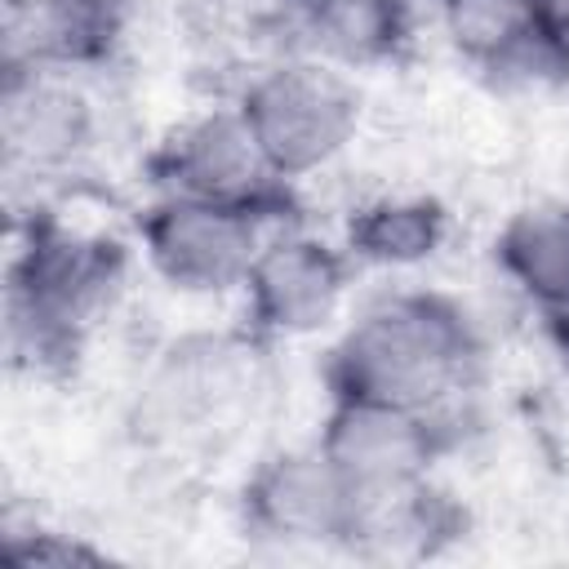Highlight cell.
Listing matches in <instances>:
<instances>
[{"mask_svg":"<svg viewBox=\"0 0 569 569\" xmlns=\"http://www.w3.org/2000/svg\"><path fill=\"white\" fill-rule=\"evenodd\" d=\"M80 71L18 67L4 62L0 89V138L9 173H67L98 142V107L76 80Z\"/></svg>","mask_w":569,"mask_h":569,"instance_id":"11","label":"cell"},{"mask_svg":"<svg viewBox=\"0 0 569 569\" xmlns=\"http://www.w3.org/2000/svg\"><path fill=\"white\" fill-rule=\"evenodd\" d=\"M120 280L116 244L67 227L58 213L36 209L18 227L4 289V342L13 365L31 373L62 369L80 356L84 329Z\"/></svg>","mask_w":569,"mask_h":569,"instance_id":"2","label":"cell"},{"mask_svg":"<svg viewBox=\"0 0 569 569\" xmlns=\"http://www.w3.org/2000/svg\"><path fill=\"white\" fill-rule=\"evenodd\" d=\"M445 40L511 84L569 76V0H427Z\"/></svg>","mask_w":569,"mask_h":569,"instance_id":"8","label":"cell"},{"mask_svg":"<svg viewBox=\"0 0 569 569\" xmlns=\"http://www.w3.org/2000/svg\"><path fill=\"white\" fill-rule=\"evenodd\" d=\"M151 173L156 191H182L289 218V182L271 169L262 142L253 138L236 102L182 120L151 151Z\"/></svg>","mask_w":569,"mask_h":569,"instance_id":"7","label":"cell"},{"mask_svg":"<svg viewBox=\"0 0 569 569\" xmlns=\"http://www.w3.org/2000/svg\"><path fill=\"white\" fill-rule=\"evenodd\" d=\"M4 556L18 560V565H76V560H98L93 547H80V542H67L62 533H49V529H9L4 533Z\"/></svg>","mask_w":569,"mask_h":569,"instance_id":"16","label":"cell"},{"mask_svg":"<svg viewBox=\"0 0 569 569\" xmlns=\"http://www.w3.org/2000/svg\"><path fill=\"white\" fill-rule=\"evenodd\" d=\"M276 9L298 36L302 53L351 71L405 49L413 36L418 0H276Z\"/></svg>","mask_w":569,"mask_h":569,"instance_id":"13","label":"cell"},{"mask_svg":"<svg viewBox=\"0 0 569 569\" xmlns=\"http://www.w3.org/2000/svg\"><path fill=\"white\" fill-rule=\"evenodd\" d=\"M289 218L258 213L249 204L156 191L138 218V244L147 267L178 293H231L244 284L271 227Z\"/></svg>","mask_w":569,"mask_h":569,"instance_id":"4","label":"cell"},{"mask_svg":"<svg viewBox=\"0 0 569 569\" xmlns=\"http://www.w3.org/2000/svg\"><path fill=\"white\" fill-rule=\"evenodd\" d=\"M449 236V213L431 196H378L360 204L347 222V253L373 267H418L440 253Z\"/></svg>","mask_w":569,"mask_h":569,"instance_id":"15","label":"cell"},{"mask_svg":"<svg viewBox=\"0 0 569 569\" xmlns=\"http://www.w3.org/2000/svg\"><path fill=\"white\" fill-rule=\"evenodd\" d=\"M453 422L378 400H329L316 445L360 493L427 480L436 458L449 449Z\"/></svg>","mask_w":569,"mask_h":569,"instance_id":"9","label":"cell"},{"mask_svg":"<svg viewBox=\"0 0 569 569\" xmlns=\"http://www.w3.org/2000/svg\"><path fill=\"white\" fill-rule=\"evenodd\" d=\"M485 338L471 311L440 289H387L333 338L325 360L329 400H378L458 422L476 391Z\"/></svg>","mask_w":569,"mask_h":569,"instance_id":"1","label":"cell"},{"mask_svg":"<svg viewBox=\"0 0 569 569\" xmlns=\"http://www.w3.org/2000/svg\"><path fill=\"white\" fill-rule=\"evenodd\" d=\"M262 338L191 333L173 342L138 387L133 431L147 445H191L227 427L253 391V356Z\"/></svg>","mask_w":569,"mask_h":569,"instance_id":"5","label":"cell"},{"mask_svg":"<svg viewBox=\"0 0 569 569\" xmlns=\"http://www.w3.org/2000/svg\"><path fill=\"white\" fill-rule=\"evenodd\" d=\"M236 107L262 142L271 169L293 187L329 169L356 142L365 102L347 67L293 49L258 67L240 84Z\"/></svg>","mask_w":569,"mask_h":569,"instance_id":"3","label":"cell"},{"mask_svg":"<svg viewBox=\"0 0 569 569\" xmlns=\"http://www.w3.org/2000/svg\"><path fill=\"white\" fill-rule=\"evenodd\" d=\"M244 520L253 533L284 547H351L356 489L325 458V449H280L244 485Z\"/></svg>","mask_w":569,"mask_h":569,"instance_id":"10","label":"cell"},{"mask_svg":"<svg viewBox=\"0 0 569 569\" xmlns=\"http://www.w3.org/2000/svg\"><path fill=\"white\" fill-rule=\"evenodd\" d=\"M498 271L569 356V204L516 213L493 240Z\"/></svg>","mask_w":569,"mask_h":569,"instance_id":"14","label":"cell"},{"mask_svg":"<svg viewBox=\"0 0 569 569\" xmlns=\"http://www.w3.org/2000/svg\"><path fill=\"white\" fill-rule=\"evenodd\" d=\"M351 267L356 258L347 253V244H333L293 222L271 227L240 284L244 329L262 342L307 338L325 329L347 302Z\"/></svg>","mask_w":569,"mask_h":569,"instance_id":"6","label":"cell"},{"mask_svg":"<svg viewBox=\"0 0 569 569\" xmlns=\"http://www.w3.org/2000/svg\"><path fill=\"white\" fill-rule=\"evenodd\" d=\"M124 0H4V62L89 71L111 58Z\"/></svg>","mask_w":569,"mask_h":569,"instance_id":"12","label":"cell"}]
</instances>
